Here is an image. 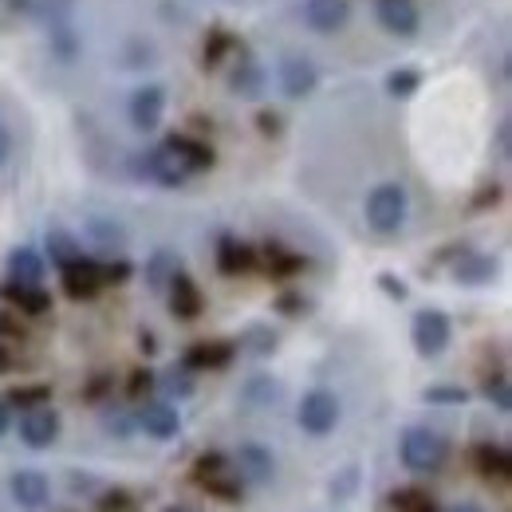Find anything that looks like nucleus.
Wrapping results in <instances>:
<instances>
[{"label":"nucleus","instance_id":"1","mask_svg":"<svg viewBox=\"0 0 512 512\" xmlns=\"http://www.w3.org/2000/svg\"><path fill=\"white\" fill-rule=\"evenodd\" d=\"M130 170H134V178L154 182V186H162V190H178V186H186L193 178L190 166H186L166 142H158V146H150V150H138V154L130 158Z\"/></svg>","mask_w":512,"mask_h":512},{"label":"nucleus","instance_id":"2","mask_svg":"<svg viewBox=\"0 0 512 512\" xmlns=\"http://www.w3.org/2000/svg\"><path fill=\"white\" fill-rule=\"evenodd\" d=\"M398 457H402V465H406L410 473H438V469L446 465L449 446L438 430H430V426H410V430L402 434V442H398Z\"/></svg>","mask_w":512,"mask_h":512},{"label":"nucleus","instance_id":"3","mask_svg":"<svg viewBox=\"0 0 512 512\" xmlns=\"http://www.w3.org/2000/svg\"><path fill=\"white\" fill-rule=\"evenodd\" d=\"M406 190L398 182H383L367 193V225L379 233V237H390L406 225Z\"/></svg>","mask_w":512,"mask_h":512},{"label":"nucleus","instance_id":"4","mask_svg":"<svg viewBox=\"0 0 512 512\" xmlns=\"http://www.w3.org/2000/svg\"><path fill=\"white\" fill-rule=\"evenodd\" d=\"M449 335H453L449 316L438 312V308H422V312L414 316V323H410V343H414V351H418L422 359H438L449 347Z\"/></svg>","mask_w":512,"mask_h":512},{"label":"nucleus","instance_id":"5","mask_svg":"<svg viewBox=\"0 0 512 512\" xmlns=\"http://www.w3.org/2000/svg\"><path fill=\"white\" fill-rule=\"evenodd\" d=\"M296 422H300V430L304 434H312V438H323V434H331L335 426H339V398L331 394V390H308L304 394V402H300V410H296Z\"/></svg>","mask_w":512,"mask_h":512},{"label":"nucleus","instance_id":"6","mask_svg":"<svg viewBox=\"0 0 512 512\" xmlns=\"http://www.w3.org/2000/svg\"><path fill=\"white\" fill-rule=\"evenodd\" d=\"M134 426L146 430V438H154V442H170L182 434L178 406L166 398H142V406L134 410Z\"/></svg>","mask_w":512,"mask_h":512},{"label":"nucleus","instance_id":"7","mask_svg":"<svg viewBox=\"0 0 512 512\" xmlns=\"http://www.w3.org/2000/svg\"><path fill=\"white\" fill-rule=\"evenodd\" d=\"M162 111H166V91L158 83H142L134 87V95L127 99V119L134 130L150 134V130L162 123Z\"/></svg>","mask_w":512,"mask_h":512},{"label":"nucleus","instance_id":"8","mask_svg":"<svg viewBox=\"0 0 512 512\" xmlns=\"http://www.w3.org/2000/svg\"><path fill=\"white\" fill-rule=\"evenodd\" d=\"M20 438H24L28 449L56 446V438H60V414H56L48 402L24 410V414H20Z\"/></svg>","mask_w":512,"mask_h":512},{"label":"nucleus","instance_id":"9","mask_svg":"<svg viewBox=\"0 0 512 512\" xmlns=\"http://www.w3.org/2000/svg\"><path fill=\"white\" fill-rule=\"evenodd\" d=\"M316 83H320V71H316V64L308 56L292 52V56L280 60V91L288 99H308L316 91Z\"/></svg>","mask_w":512,"mask_h":512},{"label":"nucleus","instance_id":"10","mask_svg":"<svg viewBox=\"0 0 512 512\" xmlns=\"http://www.w3.org/2000/svg\"><path fill=\"white\" fill-rule=\"evenodd\" d=\"M60 276H64V292L71 300H91V296H99V288H103V268H99V260H91V256H79V260L64 264Z\"/></svg>","mask_w":512,"mask_h":512},{"label":"nucleus","instance_id":"11","mask_svg":"<svg viewBox=\"0 0 512 512\" xmlns=\"http://www.w3.org/2000/svg\"><path fill=\"white\" fill-rule=\"evenodd\" d=\"M375 20L398 40H410L422 28V16H418L414 0H375Z\"/></svg>","mask_w":512,"mask_h":512},{"label":"nucleus","instance_id":"12","mask_svg":"<svg viewBox=\"0 0 512 512\" xmlns=\"http://www.w3.org/2000/svg\"><path fill=\"white\" fill-rule=\"evenodd\" d=\"M351 20V0H304V24L320 36L343 32Z\"/></svg>","mask_w":512,"mask_h":512},{"label":"nucleus","instance_id":"13","mask_svg":"<svg viewBox=\"0 0 512 512\" xmlns=\"http://www.w3.org/2000/svg\"><path fill=\"white\" fill-rule=\"evenodd\" d=\"M233 473L245 481V485H268L272 473H276V457L272 449L256 446V442H245L233 457Z\"/></svg>","mask_w":512,"mask_h":512},{"label":"nucleus","instance_id":"14","mask_svg":"<svg viewBox=\"0 0 512 512\" xmlns=\"http://www.w3.org/2000/svg\"><path fill=\"white\" fill-rule=\"evenodd\" d=\"M8 493H12V501L20 505V509H44L48 505V497H52V485H48V477L40 473V469H16L12 477H8Z\"/></svg>","mask_w":512,"mask_h":512},{"label":"nucleus","instance_id":"15","mask_svg":"<svg viewBox=\"0 0 512 512\" xmlns=\"http://www.w3.org/2000/svg\"><path fill=\"white\" fill-rule=\"evenodd\" d=\"M260 264V249H253L249 241L233 237V233H221L217 237V268L225 276H245Z\"/></svg>","mask_w":512,"mask_h":512},{"label":"nucleus","instance_id":"16","mask_svg":"<svg viewBox=\"0 0 512 512\" xmlns=\"http://www.w3.org/2000/svg\"><path fill=\"white\" fill-rule=\"evenodd\" d=\"M233 359H237V343H229V339H205V343H193L190 351L182 355V363H186L190 371H225Z\"/></svg>","mask_w":512,"mask_h":512},{"label":"nucleus","instance_id":"17","mask_svg":"<svg viewBox=\"0 0 512 512\" xmlns=\"http://www.w3.org/2000/svg\"><path fill=\"white\" fill-rule=\"evenodd\" d=\"M453 280L457 284H469V288H481V284H493L497 280V260L489 253H473V249H461L453 260Z\"/></svg>","mask_w":512,"mask_h":512},{"label":"nucleus","instance_id":"18","mask_svg":"<svg viewBox=\"0 0 512 512\" xmlns=\"http://www.w3.org/2000/svg\"><path fill=\"white\" fill-rule=\"evenodd\" d=\"M166 296H170V312H174L178 320H197V316H201V308H205V300H201V288L193 284V276L186 272V268H182V272L170 280Z\"/></svg>","mask_w":512,"mask_h":512},{"label":"nucleus","instance_id":"19","mask_svg":"<svg viewBox=\"0 0 512 512\" xmlns=\"http://www.w3.org/2000/svg\"><path fill=\"white\" fill-rule=\"evenodd\" d=\"M0 296H4L12 308H20L24 316H44V312H52V296L44 292V284H16V280H4V284H0Z\"/></svg>","mask_w":512,"mask_h":512},{"label":"nucleus","instance_id":"20","mask_svg":"<svg viewBox=\"0 0 512 512\" xmlns=\"http://www.w3.org/2000/svg\"><path fill=\"white\" fill-rule=\"evenodd\" d=\"M264 87H268L264 67L256 64L253 56H241V64L233 67V75H229V91H233L237 99L253 103V99H260V95H264Z\"/></svg>","mask_w":512,"mask_h":512},{"label":"nucleus","instance_id":"21","mask_svg":"<svg viewBox=\"0 0 512 512\" xmlns=\"http://www.w3.org/2000/svg\"><path fill=\"white\" fill-rule=\"evenodd\" d=\"M473 465H477V473H481L485 481H497V485H505L512 473L509 449L493 446V442H481V446L473 449Z\"/></svg>","mask_w":512,"mask_h":512},{"label":"nucleus","instance_id":"22","mask_svg":"<svg viewBox=\"0 0 512 512\" xmlns=\"http://www.w3.org/2000/svg\"><path fill=\"white\" fill-rule=\"evenodd\" d=\"M44 256L36 253L32 245H20V249H12L8 253V280H16V284H44Z\"/></svg>","mask_w":512,"mask_h":512},{"label":"nucleus","instance_id":"23","mask_svg":"<svg viewBox=\"0 0 512 512\" xmlns=\"http://www.w3.org/2000/svg\"><path fill=\"white\" fill-rule=\"evenodd\" d=\"M178 272H182V256L174 249H154L150 260H146V288L150 292H166Z\"/></svg>","mask_w":512,"mask_h":512},{"label":"nucleus","instance_id":"24","mask_svg":"<svg viewBox=\"0 0 512 512\" xmlns=\"http://www.w3.org/2000/svg\"><path fill=\"white\" fill-rule=\"evenodd\" d=\"M87 237H91V245H95L99 253H107V256L127 249V233H123V225L111 221V217H91V221H87Z\"/></svg>","mask_w":512,"mask_h":512},{"label":"nucleus","instance_id":"25","mask_svg":"<svg viewBox=\"0 0 512 512\" xmlns=\"http://www.w3.org/2000/svg\"><path fill=\"white\" fill-rule=\"evenodd\" d=\"M166 146H170V150L190 166V174L213 166V146H209V142H197V138H190V134H170V138H166Z\"/></svg>","mask_w":512,"mask_h":512},{"label":"nucleus","instance_id":"26","mask_svg":"<svg viewBox=\"0 0 512 512\" xmlns=\"http://www.w3.org/2000/svg\"><path fill=\"white\" fill-rule=\"evenodd\" d=\"M193 386L197 383H193V371L186 367V363H174V367H166L162 375H154V390H158L166 402H174V398H178V402L190 398Z\"/></svg>","mask_w":512,"mask_h":512},{"label":"nucleus","instance_id":"27","mask_svg":"<svg viewBox=\"0 0 512 512\" xmlns=\"http://www.w3.org/2000/svg\"><path fill=\"white\" fill-rule=\"evenodd\" d=\"M44 249H48V256H52V264H56V268H64V264H71V260H79V256H83L79 237H75V233H67L64 225H52V229L44 233Z\"/></svg>","mask_w":512,"mask_h":512},{"label":"nucleus","instance_id":"28","mask_svg":"<svg viewBox=\"0 0 512 512\" xmlns=\"http://www.w3.org/2000/svg\"><path fill=\"white\" fill-rule=\"evenodd\" d=\"M276 347H280V335H276L268 323H253V327H245V335H241V351L253 355V359H268Z\"/></svg>","mask_w":512,"mask_h":512},{"label":"nucleus","instance_id":"29","mask_svg":"<svg viewBox=\"0 0 512 512\" xmlns=\"http://www.w3.org/2000/svg\"><path fill=\"white\" fill-rule=\"evenodd\" d=\"M75 4H79V0H32V12L40 16V24H44L48 32H56V28H67V24H71Z\"/></svg>","mask_w":512,"mask_h":512},{"label":"nucleus","instance_id":"30","mask_svg":"<svg viewBox=\"0 0 512 512\" xmlns=\"http://www.w3.org/2000/svg\"><path fill=\"white\" fill-rule=\"evenodd\" d=\"M276 398H280V383H276L272 375H253V379L245 383V390H241V402H245V406H253V410L272 406Z\"/></svg>","mask_w":512,"mask_h":512},{"label":"nucleus","instance_id":"31","mask_svg":"<svg viewBox=\"0 0 512 512\" xmlns=\"http://www.w3.org/2000/svg\"><path fill=\"white\" fill-rule=\"evenodd\" d=\"M260 253H264V264H268V276H292V272L304 268V256L288 253V249L276 245V241H268Z\"/></svg>","mask_w":512,"mask_h":512},{"label":"nucleus","instance_id":"32","mask_svg":"<svg viewBox=\"0 0 512 512\" xmlns=\"http://www.w3.org/2000/svg\"><path fill=\"white\" fill-rule=\"evenodd\" d=\"M229 473V457L225 453H217V449H209V453H201L197 461H193V481L205 489L209 481H217V477H225Z\"/></svg>","mask_w":512,"mask_h":512},{"label":"nucleus","instance_id":"33","mask_svg":"<svg viewBox=\"0 0 512 512\" xmlns=\"http://www.w3.org/2000/svg\"><path fill=\"white\" fill-rule=\"evenodd\" d=\"M418 87H422V71H414V67H394L386 75V95H394V99H410Z\"/></svg>","mask_w":512,"mask_h":512},{"label":"nucleus","instance_id":"34","mask_svg":"<svg viewBox=\"0 0 512 512\" xmlns=\"http://www.w3.org/2000/svg\"><path fill=\"white\" fill-rule=\"evenodd\" d=\"M390 509L394 512H438V505H434V497L422 493V489H398V493H390Z\"/></svg>","mask_w":512,"mask_h":512},{"label":"nucleus","instance_id":"35","mask_svg":"<svg viewBox=\"0 0 512 512\" xmlns=\"http://www.w3.org/2000/svg\"><path fill=\"white\" fill-rule=\"evenodd\" d=\"M103 430L115 438H130L134 434V414L127 406H103Z\"/></svg>","mask_w":512,"mask_h":512},{"label":"nucleus","instance_id":"36","mask_svg":"<svg viewBox=\"0 0 512 512\" xmlns=\"http://www.w3.org/2000/svg\"><path fill=\"white\" fill-rule=\"evenodd\" d=\"M430 406H465L469 402V390L465 386H426L422 394Z\"/></svg>","mask_w":512,"mask_h":512},{"label":"nucleus","instance_id":"37","mask_svg":"<svg viewBox=\"0 0 512 512\" xmlns=\"http://www.w3.org/2000/svg\"><path fill=\"white\" fill-rule=\"evenodd\" d=\"M48 398H52L48 386H16V390L8 394V406H16V410H32V406H40V402H48Z\"/></svg>","mask_w":512,"mask_h":512},{"label":"nucleus","instance_id":"38","mask_svg":"<svg viewBox=\"0 0 512 512\" xmlns=\"http://www.w3.org/2000/svg\"><path fill=\"white\" fill-rule=\"evenodd\" d=\"M485 398L501 410V414H509L512 410V390H509V379L505 375H493V379H485Z\"/></svg>","mask_w":512,"mask_h":512},{"label":"nucleus","instance_id":"39","mask_svg":"<svg viewBox=\"0 0 512 512\" xmlns=\"http://www.w3.org/2000/svg\"><path fill=\"white\" fill-rule=\"evenodd\" d=\"M233 44H237V40H233L229 32H213V40H205V64L217 67L221 60H225V52H229Z\"/></svg>","mask_w":512,"mask_h":512},{"label":"nucleus","instance_id":"40","mask_svg":"<svg viewBox=\"0 0 512 512\" xmlns=\"http://www.w3.org/2000/svg\"><path fill=\"white\" fill-rule=\"evenodd\" d=\"M150 390H154V371H134L127 383V394L134 402H142V398H150Z\"/></svg>","mask_w":512,"mask_h":512},{"label":"nucleus","instance_id":"41","mask_svg":"<svg viewBox=\"0 0 512 512\" xmlns=\"http://www.w3.org/2000/svg\"><path fill=\"white\" fill-rule=\"evenodd\" d=\"M130 509H134V501H130L127 489H111V493H103V501H99L95 512H130Z\"/></svg>","mask_w":512,"mask_h":512},{"label":"nucleus","instance_id":"42","mask_svg":"<svg viewBox=\"0 0 512 512\" xmlns=\"http://www.w3.org/2000/svg\"><path fill=\"white\" fill-rule=\"evenodd\" d=\"M276 308H280L284 316H304L312 304H308V296H300V292H284V296L276 300Z\"/></svg>","mask_w":512,"mask_h":512},{"label":"nucleus","instance_id":"43","mask_svg":"<svg viewBox=\"0 0 512 512\" xmlns=\"http://www.w3.org/2000/svg\"><path fill=\"white\" fill-rule=\"evenodd\" d=\"M99 268H103V284H123L130 276V260H123V256H119V260H107V264H99Z\"/></svg>","mask_w":512,"mask_h":512},{"label":"nucleus","instance_id":"44","mask_svg":"<svg viewBox=\"0 0 512 512\" xmlns=\"http://www.w3.org/2000/svg\"><path fill=\"white\" fill-rule=\"evenodd\" d=\"M379 288H383L390 300H406V284H402L398 276H390V272H383V276H379Z\"/></svg>","mask_w":512,"mask_h":512},{"label":"nucleus","instance_id":"45","mask_svg":"<svg viewBox=\"0 0 512 512\" xmlns=\"http://www.w3.org/2000/svg\"><path fill=\"white\" fill-rule=\"evenodd\" d=\"M107 390H111V379H107V375H95V379H91V386H87L83 394H87L91 402H103V398H107Z\"/></svg>","mask_w":512,"mask_h":512},{"label":"nucleus","instance_id":"46","mask_svg":"<svg viewBox=\"0 0 512 512\" xmlns=\"http://www.w3.org/2000/svg\"><path fill=\"white\" fill-rule=\"evenodd\" d=\"M509 138H512V127L509 123H501V127H497V158H501V162H509Z\"/></svg>","mask_w":512,"mask_h":512},{"label":"nucleus","instance_id":"47","mask_svg":"<svg viewBox=\"0 0 512 512\" xmlns=\"http://www.w3.org/2000/svg\"><path fill=\"white\" fill-rule=\"evenodd\" d=\"M8 426H12V406H8V398H0V438L8 434Z\"/></svg>","mask_w":512,"mask_h":512},{"label":"nucleus","instance_id":"48","mask_svg":"<svg viewBox=\"0 0 512 512\" xmlns=\"http://www.w3.org/2000/svg\"><path fill=\"white\" fill-rule=\"evenodd\" d=\"M8 154H12V134L0 127V166L8 162Z\"/></svg>","mask_w":512,"mask_h":512},{"label":"nucleus","instance_id":"49","mask_svg":"<svg viewBox=\"0 0 512 512\" xmlns=\"http://www.w3.org/2000/svg\"><path fill=\"white\" fill-rule=\"evenodd\" d=\"M446 512H485L481 505H473V501H461V505H453V509H446Z\"/></svg>","mask_w":512,"mask_h":512},{"label":"nucleus","instance_id":"50","mask_svg":"<svg viewBox=\"0 0 512 512\" xmlns=\"http://www.w3.org/2000/svg\"><path fill=\"white\" fill-rule=\"evenodd\" d=\"M154 347H158V343H154V335H150V331H142V351H154Z\"/></svg>","mask_w":512,"mask_h":512},{"label":"nucleus","instance_id":"51","mask_svg":"<svg viewBox=\"0 0 512 512\" xmlns=\"http://www.w3.org/2000/svg\"><path fill=\"white\" fill-rule=\"evenodd\" d=\"M162 512H197V509H193V505H166Z\"/></svg>","mask_w":512,"mask_h":512}]
</instances>
